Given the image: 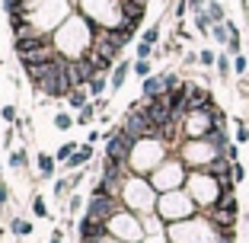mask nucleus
<instances>
[{
    "instance_id": "nucleus-1",
    "label": "nucleus",
    "mask_w": 249,
    "mask_h": 243,
    "mask_svg": "<svg viewBox=\"0 0 249 243\" xmlns=\"http://www.w3.org/2000/svg\"><path fill=\"white\" fill-rule=\"evenodd\" d=\"M96 26L87 19V16H71V19L64 22V26H58V32H54V48H58L61 58L67 61H80L87 58L89 52H93V45H96Z\"/></svg>"
},
{
    "instance_id": "nucleus-2",
    "label": "nucleus",
    "mask_w": 249,
    "mask_h": 243,
    "mask_svg": "<svg viewBox=\"0 0 249 243\" xmlns=\"http://www.w3.org/2000/svg\"><path fill=\"white\" fill-rule=\"evenodd\" d=\"M71 19V7H67V0H36L29 7V22L36 26L38 32H58V26Z\"/></svg>"
},
{
    "instance_id": "nucleus-3",
    "label": "nucleus",
    "mask_w": 249,
    "mask_h": 243,
    "mask_svg": "<svg viewBox=\"0 0 249 243\" xmlns=\"http://www.w3.org/2000/svg\"><path fill=\"white\" fill-rule=\"evenodd\" d=\"M163 138H141L138 144H134L131 157H128V169H134V173H150V169H157L163 163Z\"/></svg>"
},
{
    "instance_id": "nucleus-4",
    "label": "nucleus",
    "mask_w": 249,
    "mask_h": 243,
    "mask_svg": "<svg viewBox=\"0 0 249 243\" xmlns=\"http://www.w3.org/2000/svg\"><path fill=\"white\" fill-rule=\"evenodd\" d=\"M154 183H147V179H138V176H131L128 183H124V189H122V199H124V208L128 211H150L154 208Z\"/></svg>"
},
{
    "instance_id": "nucleus-5",
    "label": "nucleus",
    "mask_w": 249,
    "mask_h": 243,
    "mask_svg": "<svg viewBox=\"0 0 249 243\" xmlns=\"http://www.w3.org/2000/svg\"><path fill=\"white\" fill-rule=\"evenodd\" d=\"M109 234L118 237V240H124V243H141L144 230H141V221L134 218V211L122 208L118 214H112V218H109Z\"/></svg>"
},
{
    "instance_id": "nucleus-6",
    "label": "nucleus",
    "mask_w": 249,
    "mask_h": 243,
    "mask_svg": "<svg viewBox=\"0 0 249 243\" xmlns=\"http://www.w3.org/2000/svg\"><path fill=\"white\" fill-rule=\"evenodd\" d=\"M182 179H185L182 167H179L176 160H166V163H160V167L154 169L150 183H154V189H160V192H173V189H179Z\"/></svg>"
},
{
    "instance_id": "nucleus-7",
    "label": "nucleus",
    "mask_w": 249,
    "mask_h": 243,
    "mask_svg": "<svg viewBox=\"0 0 249 243\" xmlns=\"http://www.w3.org/2000/svg\"><path fill=\"white\" fill-rule=\"evenodd\" d=\"M160 218H166V221H173V218H182V214H189L192 211V202H189V195H182L179 189H173V192H163V199H160Z\"/></svg>"
},
{
    "instance_id": "nucleus-8",
    "label": "nucleus",
    "mask_w": 249,
    "mask_h": 243,
    "mask_svg": "<svg viewBox=\"0 0 249 243\" xmlns=\"http://www.w3.org/2000/svg\"><path fill=\"white\" fill-rule=\"evenodd\" d=\"M124 205H118V195H93L87 205V214L96 221H109L112 214H118Z\"/></svg>"
},
{
    "instance_id": "nucleus-9",
    "label": "nucleus",
    "mask_w": 249,
    "mask_h": 243,
    "mask_svg": "<svg viewBox=\"0 0 249 243\" xmlns=\"http://www.w3.org/2000/svg\"><path fill=\"white\" fill-rule=\"evenodd\" d=\"M67 77H71L73 90L77 87H87L89 80L96 77V67L89 64V58H80V61H67Z\"/></svg>"
},
{
    "instance_id": "nucleus-10",
    "label": "nucleus",
    "mask_w": 249,
    "mask_h": 243,
    "mask_svg": "<svg viewBox=\"0 0 249 243\" xmlns=\"http://www.w3.org/2000/svg\"><path fill=\"white\" fill-rule=\"evenodd\" d=\"M122 13H124V22H131L134 29H141L144 13H147V3L144 0H122Z\"/></svg>"
},
{
    "instance_id": "nucleus-11",
    "label": "nucleus",
    "mask_w": 249,
    "mask_h": 243,
    "mask_svg": "<svg viewBox=\"0 0 249 243\" xmlns=\"http://www.w3.org/2000/svg\"><path fill=\"white\" fill-rule=\"evenodd\" d=\"M154 96H166V83H163V74L160 77H144V99H154Z\"/></svg>"
},
{
    "instance_id": "nucleus-12",
    "label": "nucleus",
    "mask_w": 249,
    "mask_h": 243,
    "mask_svg": "<svg viewBox=\"0 0 249 243\" xmlns=\"http://www.w3.org/2000/svg\"><path fill=\"white\" fill-rule=\"evenodd\" d=\"M89 160H93V144H80V148H77V154L67 160V167H71V169H83Z\"/></svg>"
},
{
    "instance_id": "nucleus-13",
    "label": "nucleus",
    "mask_w": 249,
    "mask_h": 243,
    "mask_svg": "<svg viewBox=\"0 0 249 243\" xmlns=\"http://www.w3.org/2000/svg\"><path fill=\"white\" fill-rule=\"evenodd\" d=\"M87 103H89V90L77 87V90H71V93H67V106H71V109H77V112H80Z\"/></svg>"
},
{
    "instance_id": "nucleus-14",
    "label": "nucleus",
    "mask_w": 249,
    "mask_h": 243,
    "mask_svg": "<svg viewBox=\"0 0 249 243\" xmlns=\"http://www.w3.org/2000/svg\"><path fill=\"white\" fill-rule=\"evenodd\" d=\"M128 71H131V64H128V61H118L115 71H112V83H109V87L112 90H122L124 80H128Z\"/></svg>"
},
{
    "instance_id": "nucleus-15",
    "label": "nucleus",
    "mask_w": 249,
    "mask_h": 243,
    "mask_svg": "<svg viewBox=\"0 0 249 243\" xmlns=\"http://www.w3.org/2000/svg\"><path fill=\"white\" fill-rule=\"evenodd\" d=\"M54 154H38V173H42L45 179H52L54 176Z\"/></svg>"
},
{
    "instance_id": "nucleus-16",
    "label": "nucleus",
    "mask_w": 249,
    "mask_h": 243,
    "mask_svg": "<svg viewBox=\"0 0 249 243\" xmlns=\"http://www.w3.org/2000/svg\"><path fill=\"white\" fill-rule=\"evenodd\" d=\"M205 13L211 16V22H227V16H224V3H220V0H208Z\"/></svg>"
},
{
    "instance_id": "nucleus-17",
    "label": "nucleus",
    "mask_w": 249,
    "mask_h": 243,
    "mask_svg": "<svg viewBox=\"0 0 249 243\" xmlns=\"http://www.w3.org/2000/svg\"><path fill=\"white\" fill-rule=\"evenodd\" d=\"M73 125H77V115H71V112H58L54 115V128L58 131H71Z\"/></svg>"
},
{
    "instance_id": "nucleus-18",
    "label": "nucleus",
    "mask_w": 249,
    "mask_h": 243,
    "mask_svg": "<svg viewBox=\"0 0 249 243\" xmlns=\"http://www.w3.org/2000/svg\"><path fill=\"white\" fill-rule=\"evenodd\" d=\"M96 112H99V109H96V103H87L80 112H77V125H80V128H83V125H89V122L96 118Z\"/></svg>"
},
{
    "instance_id": "nucleus-19",
    "label": "nucleus",
    "mask_w": 249,
    "mask_h": 243,
    "mask_svg": "<svg viewBox=\"0 0 249 243\" xmlns=\"http://www.w3.org/2000/svg\"><path fill=\"white\" fill-rule=\"evenodd\" d=\"M211 36H214V42L227 45L230 42V26H227V22H214V26H211Z\"/></svg>"
},
{
    "instance_id": "nucleus-20",
    "label": "nucleus",
    "mask_w": 249,
    "mask_h": 243,
    "mask_svg": "<svg viewBox=\"0 0 249 243\" xmlns=\"http://www.w3.org/2000/svg\"><path fill=\"white\" fill-rule=\"evenodd\" d=\"M73 154H77V144H73V141H67V144H61V148H58V154H54V160H58V163H67V160H71Z\"/></svg>"
},
{
    "instance_id": "nucleus-21",
    "label": "nucleus",
    "mask_w": 249,
    "mask_h": 243,
    "mask_svg": "<svg viewBox=\"0 0 249 243\" xmlns=\"http://www.w3.org/2000/svg\"><path fill=\"white\" fill-rule=\"evenodd\" d=\"M10 230H13L16 237H29L32 234V224L22 221V218H13V221H10Z\"/></svg>"
},
{
    "instance_id": "nucleus-22",
    "label": "nucleus",
    "mask_w": 249,
    "mask_h": 243,
    "mask_svg": "<svg viewBox=\"0 0 249 243\" xmlns=\"http://www.w3.org/2000/svg\"><path fill=\"white\" fill-rule=\"evenodd\" d=\"M26 163H29V154H26L22 148L10 154V167H13V169H26Z\"/></svg>"
},
{
    "instance_id": "nucleus-23",
    "label": "nucleus",
    "mask_w": 249,
    "mask_h": 243,
    "mask_svg": "<svg viewBox=\"0 0 249 243\" xmlns=\"http://www.w3.org/2000/svg\"><path fill=\"white\" fill-rule=\"evenodd\" d=\"M211 26H214V22H211V16H208V13H195V29L201 32V36H208Z\"/></svg>"
},
{
    "instance_id": "nucleus-24",
    "label": "nucleus",
    "mask_w": 249,
    "mask_h": 243,
    "mask_svg": "<svg viewBox=\"0 0 249 243\" xmlns=\"http://www.w3.org/2000/svg\"><path fill=\"white\" fill-rule=\"evenodd\" d=\"M87 90H89L93 96H103V90H106V74H96L93 80L87 83Z\"/></svg>"
},
{
    "instance_id": "nucleus-25",
    "label": "nucleus",
    "mask_w": 249,
    "mask_h": 243,
    "mask_svg": "<svg viewBox=\"0 0 249 243\" xmlns=\"http://www.w3.org/2000/svg\"><path fill=\"white\" fill-rule=\"evenodd\" d=\"M230 71H233V61H230V55H227V52L217 55V74H220V77H227Z\"/></svg>"
},
{
    "instance_id": "nucleus-26",
    "label": "nucleus",
    "mask_w": 249,
    "mask_h": 243,
    "mask_svg": "<svg viewBox=\"0 0 249 243\" xmlns=\"http://www.w3.org/2000/svg\"><path fill=\"white\" fill-rule=\"evenodd\" d=\"M0 118H3V122H7V125H16V122H19V118H16V106H0Z\"/></svg>"
},
{
    "instance_id": "nucleus-27",
    "label": "nucleus",
    "mask_w": 249,
    "mask_h": 243,
    "mask_svg": "<svg viewBox=\"0 0 249 243\" xmlns=\"http://www.w3.org/2000/svg\"><path fill=\"white\" fill-rule=\"evenodd\" d=\"M141 42H147V45H157V42H160V22H157V26H150V29L141 36Z\"/></svg>"
},
{
    "instance_id": "nucleus-28",
    "label": "nucleus",
    "mask_w": 249,
    "mask_h": 243,
    "mask_svg": "<svg viewBox=\"0 0 249 243\" xmlns=\"http://www.w3.org/2000/svg\"><path fill=\"white\" fill-rule=\"evenodd\" d=\"M198 64H205V67H211V64H217V55L211 52V48H205V52H198Z\"/></svg>"
},
{
    "instance_id": "nucleus-29",
    "label": "nucleus",
    "mask_w": 249,
    "mask_h": 243,
    "mask_svg": "<svg viewBox=\"0 0 249 243\" xmlns=\"http://www.w3.org/2000/svg\"><path fill=\"white\" fill-rule=\"evenodd\" d=\"M32 211H36L38 218H48V205H45L42 195H36V199H32Z\"/></svg>"
},
{
    "instance_id": "nucleus-30",
    "label": "nucleus",
    "mask_w": 249,
    "mask_h": 243,
    "mask_svg": "<svg viewBox=\"0 0 249 243\" xmlns=\"http://www.w3.org/2000/svg\"><path fill=\"white\" fill-rule=\"evenodd\" d=\"M67 192H71V179H54V199H61Z\"/></svg>"
},
{
    "instance_id": "nucleus-31",
    "label": "nucleus",
    "mask_w": 249,
    "mask_h": 243,
    "mask_svg": "<svg viewBox=\"0 0 249 243\" xmlns=\"http://www.w3.org/2000/svg\"><path fill=\"white\" fill-rule=\"evenodd\" d=\"M134 74H138V77H150V61L138 58V61H134Z\"/></svg>"
},
{
    "instance_id": "nucleus-32",
    "label": "nucleus",
    "mask_w": 249,
    "mask_h": 243,
    "mask_svg": "<svg viewBox=\"0 0 249 243\" xmlns=\"http://www.w3.org/2000/svg\"><path fill=\"white\" fill-rule=\"evenodd\" d=\"M249 141V128H246V122H236V144H246Z\"/></svg>"
},
{
    "instance_id": "nucleus-33",
    "label": "nucleus",
    "mask_w": 249,
    "mask_h": 243,
    "mask_svg": "<svg viewBox=\"0 0 249 243\" xmlns=\"http://www.w3.org/2000/svg\"><path fill=\"white\" fill-rule=\"evenodd\" d=\"M150 55H154V45H147V42H138V58H150Z\"/></svg>"
},
{
    "instance_id": "nucleus-34",
    "label": "nucleus",
    "mask_w": 249,
    "mask_h": 243,
    "mask_svg": "<svg viewBox=\"0 0 249 243\" xmlns=\"http://www.w3.org/2000/svg\"><path fill=\"white\" fill-rule=\"evenodd\" d=\"M246 67H249V61L243 58V55H236V58H233V71H236V74H246Z\"/></svg>"
},
{
    "instance_id": "nucleus-35",
    "label": "nucleus",
    "mask_w": 249,
    "mask_h": 243,
    "mask_svg": "<svg viewBox=\"0 0 249 243\" xmlns=\"http://www.w3.org/2000/svg\"><path fill=\"white\" fill-rule=\"evenodd\" d=\"M205 7H208V0H189V10H192V13H205Z\"/></svg>"
},
{
    "instance_id": "nucleus-36",
    "label": "nucleus",
    "mask_w": 249,
    "mask_h": 243,
    "mask_svg": "<svg viewBox=\"0 0 249 243\" xmlns=\"http://www.w3.org/2000/svg\"><path fill=\"white\" fill-rule=\"evenodd\" d=\"M67 179H71V189H77V186L83 183V169H73V173H71Z\"/></svg>"
},
{
    "instance_id": "nucleus-37",
    "label": "nucleus",
    "mask_w": 249,
    "mask_h": 243,
    "mask_svg": "<svg viewBox=\"0 0 249 243\" xmlns=\"http://www.w3.org/2000/svg\"><path fill=\"white\" fill-rule=\"evenodd\" d=\"M243 176H246V169L240 167V160H233V183H240Z\"/></svg>"
},
{
    "instance_id": "nucleus-38",
    "label": "nucleus",
    "mask_w": 249,
    "mask_h": 243,
    "mask_svg": "<svg viewBox=\"0 0 249 243\" xmlns=\"http://www.w3.org/2000/svg\"><path fill=\"white\" fill-rule=\"evenodd\" d=\"M185 10H189V0H179V3H176V10H173V13H176L179 19H182V16H185Z\"/></svg>"
},
{
    "instance_id": "nucleus-39",
    "label": "nucleus",
    "mask_w": 249,
    "mask_h": 243,
    "mask_svg": "<svg viewBox=\"0 0 249 243\" xmlns=\"http://www.w3.org/2000/svg\"><path fill=\"white\" fill-rule=\"evenodd\" d=\"M80 205H83V199H80V195H73V199H71V214L80 211Z\"/></svg>"
},
{
    "instance_id": "nucleus-40",
    "label": "nucleus",
    "mask_w": 249,
    "mask_h": 243,
    "mask_svg": "<svg viewBox=\"0 0 249 243\" xmlns=\"http://www.w3.org/2000/svg\"><path fill=\"white\" fill-rule=\"evenodd\" d=\"M7 202H10V189L0 183V205H7Z\"/></svg>"
},
{
    "instance_id": "nucleus-41",
    "label": "nucleus",
    "mask_w": 249,
    "mask_h": 243,
    "mask_svg": "<svg viewBox=\"0 0 249 243\" xmlns=\"http://www.w3.org/2000/svg\"><path fill=\"white\" fill-rule=\"evenodd\" d=\"M10 144H13V128H7V131H3V148H10Z\"/></svg>"
},
{
    "instance_id": "nucleus-42",
    "label": "nucleus",
    "mask_w": 249,
    "mask_h": 243,
    "mask_svg": "<svg viewBox=\"0 0 249 243\" xmlns=\"http://www.w3.org/2000/svg\"><path fill=\"white\" fill-rule=\"evenodd\" d=\"M99 138H103V134H99V131H89V134H87V144H96V141H99Z\"/></svg>"
},
{
    "instance_id": "nucleus-43",
    "label": "nucleus",
    "mask_w": 249,
    "mask_h": 243,
    "mask_svg": "<svg viewBox=\"0 0 249 243\" xmlns=\"http://www.w3.org/2000/svg\"><path fill=\"white\" fill-rule=\"evenodd\" d=\"M61 240H64V234H61V230H54V234H52V240H48V243H61Z\"/></svg>"
},
{
    "instance_id": "nucleus-44",
    "label": "nucleus",
    "mask_w": 249,
    "mask_h": 243,
    "mask_svg": "<svg viewBox=\"0 0 249 243\" xmlns=\"http://www.w3.org/2000/svg\"><path fill=\"white\" fill-rule=\"evenodd\" d=\"M0 183H3V179H0Z\"/></svg>"
}]
</instances>
